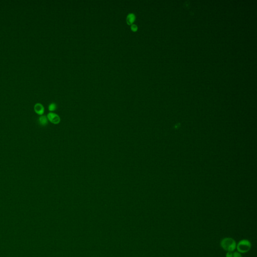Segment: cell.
I'll return each instance as SVG.
<instances>
[{
    "label": "cell",
    "instance_id": "1",
    "mask_svg": "<svg viewBox=\"0 0 257 257\" xmlns=\"http://www.w3.org/2000/svg\"><path fill=\"white\" fill-rule=\"evenodd\" d=\"M221 247L226 251L233 252L236 249L237 243L232 237H224L220 243Z\"/></svg>",
    "mask_w": 257,
    "mask_h": 257
},
{
    "label": "cell",
    "instance_id": "2",
    "mask_svg": "<svg viewBox=\"0 0 257 257\" xmlns=\"http://www.w3.org/2000/svg\"><path fill=\"white\" fill-rule=\"evenodd\" d=\"M251 248V243L248 240L244 239L239 241L236 248L239 253H246L250 251Z\"/></svg>",
    "mask_w": 257,
    "mask_h": 257
},
{
    "label": "cell",
    "instance_id": "3",
    "mask_svg": "<svg viewBox=\"0 0 257 257\" xmlns=\"http://www.w3.org/2000/svg\"><path fill=\"white\" fill-rule=\"evenodd\" d=\"M47 119L53 124H58L60 122V118L57 114L53 112H49L47 115Z\"/></svg>",
    "mask_w": 257,
    "mask_h": 257
},
{
    "label": "cell",
    "instance_id": "4",
    "mask_svg": "<svg viewBox=\"0 0 257 257\" xmlns=\"http://www.w3.org/2000/svg\"><path fill=\"white\" fill-rule=\"evenodd\" d=\"M34 111L39 115H42L44 112V108L42 104L37 103L34 105Z\"/></svg>",
    "mask_w": 257,
    "mask_h": 257
},
{
    "label": "cell",
    "instance_id": "5",
    "mask_svg": "<svg viewBox=\"0 0 257 257\" xmlns=\"http://www.w3.org/2000/svg\"><path fill=\"white\" fill-rule=\"evenodd\" d=\"M136 19L135 15L133 13H130L127 17V23L129 25H132Z\"/></svg>",
    "mask_w": 257,
    "mask_h": 257
},
{
    "label": "cell",
    "instance_id": "6",
    "mask_svg": "<svg viewBox=\"0 0 257 257\" xmlns=\"http://www.w3.org/2000/svg\"><path fill=\"white\" fill-rule=\"evenodd\" d=\"M48 119L45 116H41L38 119L39 124L41 126H45L48 124Z\"/></svg>",
    "mask_w": 257,
    "mask_h": 257
},
{
    "label": "cell",
    "instance_id": "7",
    "mask_svg": "<svg viewBox=\"0 0 257 257\" xmlns=\"http://www.w3.org/2000/svg\"><path fill=\"white\" fill-rule=\"evenodd\" d=\"M57 108V105L55 103H51L49 105L48 107V109L50 112L55 111Z\"/></svg>",
    "mask_w": 257,
    "mask_h": 257
},
{
    "label": "cell",
    "instance_id": "8",
    "mask_svg": "<svg viewBox=\"0 0 257 257\" xmlns=\"http://www.w3.org/2000/svg\"><path fill=\"white\" fill-rule=\"evenodd\" d=\"M131 30L133 32H136L138 30V26L135 24H132L131 25Z\"/></svg>",
    "mask_w": 257,
    "mask_h": 257
},
{
    "label": "cell",
    "instance_id": "9",
    "mask_svg": "<svg viewBox=\"0 0 257 257\" xmlns=\"http://www.w3.org/2000/svg\"><path fill=\"white\" fill-rule=\"evenodd\" d=\"M233 257H243L241 253L238 252H236L233 253Z\"/></svg>",
    "mask_w": 257,
    "mask_h": 257
},
{
    "label": "cell",
    "instance_id": "10",
    "mask_svg": "<svg viewBox=\"0 0 257 257\" xmlns=\"http://www.w3.org/2000/svg\"><path fill=\"white\" fill-rule=\"evenodd\" d=\"M233 253L230 252H227L226 254V257H233Z\"/></svg>",
    "mask_w": 257,
    "mask_h": 257
}]
</instances>
